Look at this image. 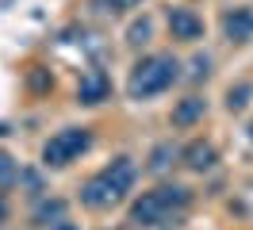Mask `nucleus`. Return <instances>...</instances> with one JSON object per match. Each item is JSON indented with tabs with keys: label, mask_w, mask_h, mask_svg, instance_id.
<instances>
[{
	"label": "nucleus",
	"mask_w": 253,
	"mask_h": 230,
	"mask_svg": "<svg viewBox=\"0 0 253 230\" xmlns=\"http://www.w3.org/2000/svg\"><path fill=\"white\" fill-rule=\"evenodd\" d=\"M50 230H77V227H73V223H65V219H58V223H54Z\"/></svg>",
	"instance_id": "16"
},
{
	"label": "nucleus",
	"mask_w": 253,
	"mask_h": 230,
	"mask_svg": "<svg viewBox=\"0 0 253 230\" xmlns=\"http://www.w3.org/2000/svg\"><path fill=\"white\" fill-rule=\"evenodd\" d=\"M180 81V61L173 54H150L142 58L134 69H130V81H126V96L130 100H154L165 89H173Z\"/></svg>",
	"instance_id": "3"
},
{
	"label": "nucleus",
	"mask_w": 253,
	"mask_h": 230,
	"mask_svg": "<svg viewBox=\"0 0 253 230\" xmlns=\"http://www.w3.org/2000/svg\"><path fill=\"white\" fill-rule=\"evenodd\" d=\"M88 146H92V131H88V127H65V131H58V135L42 146V165L62 169V165H69V161H77Z\"/></svg>",
	"instance_id": "4"
},
{
	"label": "nucleus",
	"mask_w": 253,
	"mask_h": 230,
	"mask_svg": "<svg viewBox=\"0 0 253 230\" xmlns=\"http://www.w3.org/2000/svg\"><path fill=\"white\" fill-rule=\"evenodd\" d=\"M58 219H65V199H46L35 207V223L39 227H54Z\"/></svg>",
	"instance_id": "10"
},
{
	"label": "nucleus",
	"mask_w": 253,
	"mask_h": 230,
	"mask_svg": "<svg viewBox=\"0 0 253 230\" xmlns=\"http://www.w3.org/2000/svg\"><path fill=\"white\" fill-rule=\"evenodd\" d=\"M192 65H196V69H192V77H207V65H211V61H207V58H196Z\"/></svg>",
	"instance_id": "15"
},
{
	"label": "nucleus",
	"mask_w": 253,
	"mask_h": 230,
	"mask_svg": "<svg viewBox=\"0 0 253 230\" xmlns=\"http://www.w3.org/2000/svg\"><path fill=\"white\" fill-rule=\"evenodd\" d=\"M180 157H184V165H188V169H196V173H207V169H215V161H219L215 146H211V142H204V138L188 142V146L180 150Z\"/></svg>",
	"instance_id": "8"
},
{
	"label": "nucleus",
	"mask_w": 253,
	"mask_h": 230,
	"mask_svg": "<svg viewBox=\"0 0 253 230\" xmlns=\"http://www.w3.org/2000/svg\"><path fill=\"white\" fill-rule=\"evenodd\" d=\"M16 181H19V161H12L8 153H0V192L12 188Z\"/></svg>",
	"instance_id": "13"
},
{
	"label": "nucleus",
	"mask_w": 253,
	"mask_h": 230,
	"mask_svg": "<svg viewBox=\"0 0 253 230\" xmlns=\"http://www.w3.org/2000/svg\"><path fill=\"white\" fill-rule=\"evenodd\" d=\"M111 96V77L104 73V69H88V73L81 77V85H77V104H104Z\"/></svg>",
	"instance_id": "6"
},
{
	"label": "nucleus",
	"mask_w": 253,
	"mask_h": 230,
	"mask_svg": "<svg viewBox=\"0 0 253 230\" xmlns=\"http://www.w3.org/2000/svg\"><path fill=\"white\" fill-rule=\"evenodd\" d=\"M142 0H92V8L96 12H104V15H123L130 12V8H138Z\"/></svg>",
	"instance_id": "11"
},
{
	"label": "nucleus",
	"mask_w": 253,
	"mask_h": 230,
	"mask_svg": "<svg viewBox=\"0 0 253 230\" xmlns=\"http://www.w3.org/2000/svg\"><path fill=\"white\" fill-rule=\"evenodd\" d=\"M207 104L200 100V96H188V100H180V104L173 107V127H192V123L204 119Z\"/></svg>",
	"instance_id": "9"
},
{
	"label": "nucleus",
	"mask_w": 253,
	"mask_h": 230,
	"mask_svg": "<svg viewBox=\"0 0 253 230\" xmlns=\"http://www.w3.org/2000/svg\"><path fill=\"white\" fill-rule=\"evenodd\" d=\"M250 138H253V123H250Z\"/></svg>",
	"instance_id": "18"
},
{
	"label": "nucleus",
	"mask_w": 253,
	"mask_h": 230,
	"mask_svg": "<svg viewBox=\"0 0 253 230\" xmlns=\"http://www.w3.org/2000/svg\"><path fill=\"white\" fill-rule=\"evenodd\" d=\"M150 39V19H134L130 27H126V43L130 46H142Z\"/></svg>",
	"instance_id": "14"
},
{
	"label": "nucleus",
	"mask_w": 253,
	"mask_h": 230,
	"mask_svg": "<svg viewBox=\"0 0 253 230\" xmlns=\"http://www.w3.org/2000/svg\"><path fill=\"white\" fill-rule=\"evenodd\" d=\"M169 35L180 43H196V39H204V19L192 8H169Z\"/></svg>",
	"instance_id": "5"
},
{
	"label": "nucleus",
	"mask_w": 253,
	"mask_h": 230,
	"mask_svg": "<svg viewBox=\"0 0 253 230\" xmlns=\"http://www.w3.org/2000/svg\"><path fill=\"white\" fill-rule=\"evenodd\" d=\"M250 96H253V85L242 81V85H234V89L226 92V107H230V111H242V107L250 104Z\"/></svg>",
	"instance_id": "12"
},
{
	"label": "nucleus",
	"mask_w": 253,
	"mask_h": 230,
	"mask_svg": "<svg viewBox=\"0 0 253 230\" xmlns=\"http://www.w3.org/2000/svg\"><path fill=\"white\" fill-rule=\"evenodd\" d=\"M222 35L230 43H250L253 39V8H234L222 15Z\"/></svg>",
	"instance_id": "7"
},
{
	"label": "nucleus",
	"mask_w": 253,
	"mask_h": 230,
	"mask_svg": "<svg viewBox=\"0 0 253 230\" xmlns=\"http://www.w3.org/2000/svg\"><path fill=\"white\" fill-rule=\"evenodd\" d=\"M4 215H8V211H4V203H0V223H4Z\"/></svg>",
	"instance_id": "17"
},
{
	"label": "nucleus",
	"mask_w": 253,
	"mask_h": 230,
	"mask_svg": "<svg viewBox=\"0 0 253 230\" xmlns=\"http://www.w3.org/2000/svg\"><path fill=\"white\" fill-rule=\"evenodd\" d=\"M192 207V192L180 184H161L130 203V223L138 227H176Z\"/></svg>",
	"instance_id": "1"
},
{
	"label": "nucleus",
	"mask_w": 253,
	"mask_h": 230,
	"mask_svg": "<svg viewBox=\"0 0 253 230\" xmlns=\"http://www.w3.org/2000/svg\"><path fill=\"white\" fill-rule=\"evenodd\" d=\"M134 177H138V165H134L130 157H115L111 165H104L96 177L84 181V188H81V203L92 207V211L115 207V203L126 199V192L134 188Z\"/></svg>",
	"instance_id": "2"
}]
</instances>
